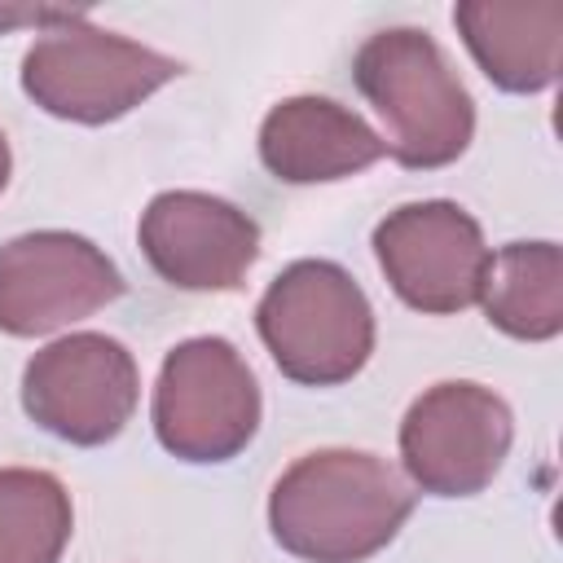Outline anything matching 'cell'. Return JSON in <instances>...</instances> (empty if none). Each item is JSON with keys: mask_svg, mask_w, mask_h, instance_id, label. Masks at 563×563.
Returning a JSON list of instances; mask_svg holds the SVG:
<instances>
[{"mask_svg": "<svg viewBox=\"0 0 563 563\" xmlns=\"http://www.w3.org/2000/svg\"><path fill=\"white\" fill-rule=\"evenodd\" d=\"M123 295L114 260L70 229H35L0 246V330L40 339Z\"/></svg>", "mask_w": 563, "mask_h": 563, "instance_id": "obj_9", "label": "cell"}, {"mask_svg": "<svg viewBox=\"0 0 563 563\" xmlns=\"http://www.w3.org/2000/svg\"><path fill=\"white\" fill-rule=\"evenodd\" d=\"M453 26L475 66L501 92H541L559 79L563 62V4L559 0H462Z\"/></svg>", "mask_w": 563, "mask_h": 563, "instance_id": "obj_12", "label": "cell"}, {"mask_svg": "<svg viewBox=\"0 0 563 563\" xmlns=\"http://www.w3.org/2000/svg\"><path fill=\"white\" fill-rule=\"evenodd\" d=\"M9 172H13V154H9L4 132H0V194H4V185H9Z\"/></svg>", "mask_w": 563, "mask_h": 563, "instance_id": "obj_15", "label": "cell"}, {"mask_svg": "<svg viewBox=\"0 0 563 563\" xmlns=\"http://www.w3.org/2000/svg\"><path fill=\"white\" fill-rule=\"evenodd\" d=\"M255 330L273 365L299 387H339L374 352V308L334 260L286 264L255 308Z\"/></svg>", "mask_w": 563, "mask_h": 563, "instance_id": "obj_3", "label": "cell"}, {"mask_svg": "<svg viewBox=\"0 0 563 563\" xmlns=\"http://www.w3.org/2000/svg\"><path fill=\"white\" fill-rule=\"evenodd\" d=\"M260 158L286 185H325L374 167L383 136L330 97H286L260 123Z\"/></svg>", "mask_w": 563, "mask_h": 563, "instance_id": "obj_11", "label": "cell"}, {"mask_svg": "<svg viewBox=\"0 0 563 563\" xmlns=\"http://www.w3.org/2000/svg\"><path fill=\"white\" fill-rule=\"evenodd\" d=\"M515 440L510 405L479 383L453 378L427 387L400 422V462L431 497L484 493Z\"/></svg>", "mask_w": 563, "mask_h": 563, "instance_id": "obj_7", "label": "cell"}, {"mask_svg": "<svg viewBox=\"0 0 563 563\" xmlns=\"http://www.w3.org/2000/svg\"><path fill=\"white\" fill-rule=\"evenodd\" d=\"M479 303L510 339H554L563 330V251L554 242H506L488 260Z\"/></svg>", "mask_w": 563, "mask_h": 563, "instance_id": "obj_13", "label": "cell"}, {"mask_svg": "<svg viewBox=\"0 0 563 563\" xmlns=\"http://www.w3.org/2000/svg\"><path fill=\"white\" fill-rule=\"evenodd\" d=\"M185 62L128 40L119 31L92 26L88 13L40 31L22 57V92L53 119L66 123H114L172 84Z\"/></svg>", "mask_w": 563, "mask_h": 563, "instance_id": "obj_4", "label": "cell"}, {"mask_svg": "<svg viewBox=\"0 0 563 563\" xmlns=\"http://www.w3.org/2000/svg\"><path fill=\"white\" fill-rule=\"evenodd\" d=\"M141 400L136 356L97 330L40 347L22 369V409L48 435L97 449L114 440Z\"/></svg>", "mask_w": 563, "mask_h": 563, "instance_id": "obj_6", "label": "cell"}, {"mask_svg": "<svg viewBox=\"0 0 563 563\" xmlns=\"http://www.w3.org/2000/svg\"><path fill=\"white\" fill-rule=\"evenodd\" d=\"M352 79L387 128L383 154L400 167L435 172L466 154L475 136V101L427 31H374L352 57Z\"/></svg>", "mask_w": 563, "mask_h": 563, "instance_id": "obj_2", "label": "cell"}, {"mask_svg": "<svg viewBox=\"0 0 563 563\" xmlns=\"http://www.w3.org/2000/svg\"><path fill=\"white\" fill-rule=\"evenodd\" d=\"M260 383L246 356L220 339L198 334L163 356L154 383V435L180 462H229L260 431Z\"/></svg>", "mask_w": 563, "mask_h": 563, "instance_id": "obj_5", "label": "cell"}, {"mask_svg": "<svg viewBox=\"0 0 563 563\" xmlns=\"http://www.w3.org/2000/svg\"><path fill=\"white\" fill-rule=\"evenodd\" d=\"M409 515L413 488L387 457L365 449L303 453L268 493V528L303 563H365Z\"/></svg>", "mask_w": 563, "mask_h": 563, "instance_id": "obj_1", "label": "cell"}, {"mask_svg": "<svg viewBox=\"0 0 563 563\" xmlns=\"http://www.w3.org/2000/svg\"><path fill=\"white\" fill-rule=\"evenodd\" d=\"M374 255L391 290L427 317H453L479 303L493 260L479 220L449 198L387 211L374 224Z\"/></svg>", "mask_w": 563, "mask_h": 563, "instance_id": "obj_8", "label": "cell"}, {"mask_svg": "<svg viewBox=\"0 0 563 563\" xmlns=\"http://www.w3.org/2000/svg\"><path fill=\"white\" fill-rule=\"evenodd\" d=\"M75 532L70 493L35 466H0V563H57Z\"/></svg>", "mask_w": 563, "mask_h": 563, "instance_id": "obj_14", "label": "cell"}, {"mask_svg": "<svg viewBox=\"0 0 563 563\" xmlns=\"http://www.w3.org/2000/svg\"><path fill=\"white\" fill-rule=\"evenodd\" d=\"M141 251L176 290H238L260 260V224L202 189L154 194L141 211Z\"/></svg>", "mask_w": 563, "mask_h": 563, "instance_id": "obj_10", "label": "cell"}]
</instances>
